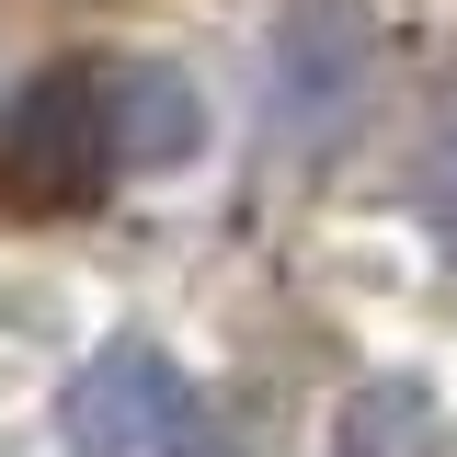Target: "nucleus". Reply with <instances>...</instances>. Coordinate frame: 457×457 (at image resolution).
<instances>
[{"mask_svg":"<svg viewBox=\"0 0 457 457\" xmlns=\"http://www.w3.org/2000/svg\"><path fill=\"white\" fill-rule=\"evenodd\" d=\"M126 161V57H69L0 104V218H69Z\"/></svg>","mask_w":457,"mask_h":457,"instance_id":"nucleus-1","label":"nucleus"},{"mask_svg":"<svg viewBox=\"0 0 457 457\" xmlns=\"http://www.w3.org/2000/svg\"><path fill=\"white\" fill-rule=\"evenodd\" d=\"M57 423L80 457H218V411L161 343H104L57 389Z\"/></svg>","mask_w":457,"mask_h":457,"instance_id":"nucleus-2","label":"nucleus"},{"mask_svg":"<svg viewBox=\"0 0 457 457\" xmlns=\"http://www.w3.org/2000/svg\"><path fill=\"white\" fill-rule=\"evenodd\" d=\"M423 218H435V228L457 240V126L435 137V161H423Z\"/></svg>","mask_w":457,"mask_h":457,"instance_id":"nucleus-3","label":"nucleus"}]
</instances>
